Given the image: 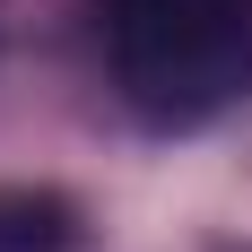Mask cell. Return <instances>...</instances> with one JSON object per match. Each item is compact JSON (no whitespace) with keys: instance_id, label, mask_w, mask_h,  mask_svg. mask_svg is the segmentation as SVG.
<instances>
[{"instance_id":"7a4b0ae2","label":"cell","mask_w":252,"mask_h":252,"mask_svg":"<svg viewBox=\"0 0 252 252\" xmlns=\"http://www.w3.org/2000/svg\"><path fill=\"white\" fill-rule=\"evenodd\" d=\"M0 252H87V209L52 183H0Z\"/></svg>"},{"instance_id":"6da1fadb","label":"cell","mask_w":252,"mask_h":252,"mask_svg":"<svg viewBox=\"0 0 252 252\" xmlns=\"http://www.w3.org/2000/svg\"><path fill=\"white\" fill-rule=\"evenodd\" d=\"M104 52L148 130H200L252 96V0H104Z\"/></svg>"}]
</instances>
